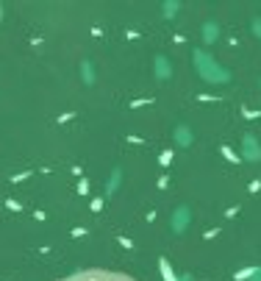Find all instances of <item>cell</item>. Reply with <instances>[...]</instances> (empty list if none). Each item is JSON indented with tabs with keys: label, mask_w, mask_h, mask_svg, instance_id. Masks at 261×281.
<instances>
[{
	"label": "cell",
	"mask_w": 261,
	"mask_h": 281,
	"mask_svg": "<svg viewBox=\"0 0 261 281\" xmlns=\"http://www.w3.org/2000/svg\"><path fill=\"white\" fill-rule=\"evenodd\" d=\"M59 281H137L134 275L119 273V270H106V267H89V270H78L70 273Z\"/></svg>",
	"instance_id": "obj_1"
}]
</instances>
